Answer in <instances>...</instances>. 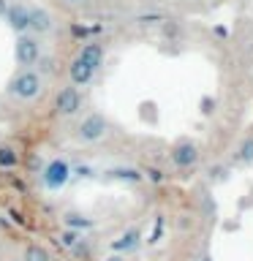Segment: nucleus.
Listing matches in <instances>:
<instances>
[{
	"label": "nucleus",
	"mask_w": 253,
	"mask_h": 261,
	"mask_svg": "<svg viewBox=\"0 0 253 261\" xmlns=\"http://www.w3.org/2000/svg\"><path fill=\"white\" fill-rule=\"evenodd\" d=\"M8 95L16 98L22 103H30V101H38L44 95V76L36 71V68H19L8 79Z\"/></svg>",
	"instance_id": "nucleus-1"
},
{
	"label": "nucleus",
	"mask_w": 253,
	"mask_h": 261,
	"mask_svg": "<svg viewBox=\"0 0 253 261\" xmlns=\"http://www.w3.org/2000/svg\"><path fill=\"white\" fill-rule=\"evenodd\" d=\"M109 136V120L101 112H90L79 120L77 125V139L82 144H98Z\"/></svg>",
	"instance_id": "nucleus-2"
},
{
	"label": "nucleus",
	"mask_w": 253,
	"mask_h": 261,
	"mask_svg": "<svg viewBox=\"0 0 253 261\" xmlns=\"http://www.w3.org/2000/svg\"><path fill=\"white\" fill-rule=\"evenodd\" d=\"M71 174H73V171H71L68 161H65V158H52L44 169H41V185H44V191L57 193V191H63V188L68 185Z\"/></svg>",
	"instance_id": "nucleus-3"
},
{
	"label": "nucleus",
	"mask_w": 253,
	"mask_h": 261,
	"mask_svg": "<svg viewBox=\"0 0 253 261\" xmlns=\"http://www.w3.org/2000/svg\"><path fill=\"white\" fill-rule=\"evenodd\" d=\"M44 55L41 52V38L33 36V33H19L14 44V63L19 68H33L38 63V57Z\"/></svg>",
	"instance_id": "nucleus-4"
},
{
	"label": "nucleus",
	"mask_w": 253,
	"mask_h": 261,
	"mask_svg": "<svg viewBox=\"0 0 253 261\" xmlns=\"http://www.w3.org/2000/svg\"><path fill=\"white\" fill-rule=\"evenodd\" d=\"M79 109H82V90L68 82V85L60 87V93L55 95V114L63 120H71L79 114Z\"/></svg>",
	"instance_id": "nucleus-5"
},
{
	"label": "nucleus",
	"mask_w": 253,
	"mask_h": 261,
	"mask_svg": "<svg viewBox=\"0 0 253 261\" xmlns=\"http://www.w3.org/2000/svg\"><path fill=\"white\" fill-rule=\"evenodd\" d=\"M201 147L193 142V139H180V142L171 147V163L177 169H193L199 163Z\"/></svg>",
	"instance_id": "nucleus-6"
},
{
	"label": "nucleus",
	"mask_w": 253,
	"mask_h": 261,
	"mask_svg": "<svg viewBox=\"0 0 253 261\" xmlns=\"http://www.w3.org/2000/svg\"><path fill=\"white\" fill-rule=\"evenodd\" d=\"M57 22H55V14L49 11L44 6H30V16H28V33L33 36H49V33H55Z\"/></svg>",
	"instance_id": "nucleus-7"
},
{
	"label": "nucleus",
	"mask_w": 253,
	"mask_h": 261,
	"mask_svg": "<svg viewBox=\"0 0 253 261\" xmlns=\"http://www.w3.org/2000/svg\"><path fill=\"white\" fill-rule=\"evenodd\" d=\"M28 16H30V6L16 0V3H8L3 19L8 22V28H11L16 36H19V33H28Z\"/></svg>",
	"instance_id": "nucleus-8"
},
{
	"label": "nucleus",
	"mask_w": 253,
	"mask_h": 261,
	"mask_svg": "<svg viewBox=\"0 0 253 261\" xmlns=\"http://www.w3.org/2000/svg\"><path fill=\"white\" fill-rule=\"evenodd\" d=\"M95 68L93 65H87L85 60H79V57H73V60L68 63V82L71 85H77V87H87L90 82L95 79Z\"/></svg>",
	"instance_id": "nucleus-9"
},
{
	"label": "nucleus",
	"mask_w": 253,
	"mask_h": 261,
	"mask_svg": "<svg viewBox=\"0 0 253 261\" xmlns=\"http://www.w3.org/2000/svg\"><path fill=\"white\" fill-rule=\"evenodd\" d=\"M63 223L65 228H73V231H87V228H95V218H90L79 210H68L63 215Z\"/></svg>",
	"instance_id": "nucleus-10"
},
{
	"label": "nucleus",
	"mask_w": 253,
	"mask_h": 261,
	"mask_svg": "<svg viewBox=\"0 0 253 261\" xmlns=\"http://www.w3.org/2000/svg\"><path fill=\"white\" fill-rule=\"evenodd\" d=\"M136 245H139V231L136 228H128L120 240L112 242V253H122V256H125L128 250H136Z\"/></svg>",
	"instance_id": "nucleus-11"
},
{
	"label": "nucleus",
	"mask_w": 253,
	"mask_h": 261,
	"mask_svg": "<svg viewBox=\"0 0 253 261\" xmlns=\"http://www.w3.org/2000/svg\"><path fill=\"white\" fill-rule=\"evenodd\" d=\"M19 261H52V256H49V250L44 248V245L30 242V245H24V250H22V258H19Z\"/></svg>",
	"instance_id": "nucleus-12"
},
{
	"label": "nucleus",
	"mask_w": 253,
	"mask_h": 261,
	"mask_svg": "<svg viewBox=\"0 0 253 261\" xmlns=\"http://www.w3.org/2000/svg\"><path fill=\"white\" fill-rule=\"evenodd\" d=\"M237 161L245 163V166H250V163H253V136H245L242 144L237 147Z\"/></svg>",
	"instance_id": "nucleus-13"
},
{
	"label": "nucleus",
	"mask_w": 253,
	"mask_h": 261,
	"mask_svg": "<svg viewBox=\"0 0 253 261\" xmlns=\"http://www.w3.org/2000/svg\"><path fill=\"white\" fill-rule=\"evenodd\" d=\"M16 163H19V155H16L14 147L0 144V169H14Z\"/></svg>",
	"instance_id": "nucleus-14"
},
{
	"label": "nucleus",
	"mask_w": 253,
	"mask_h": 261,
	"mask_svg": "<svg viewBox=\"0 0 253 261\" xmlns=\"http://www.w3.org/2000/svg\"><path fill=\"white\" fill-rule=\"evenodd\" d=\"M60 242L65 248H77L79 245V231H73V228H63L60 231Z\"/></svg>",
	"instance_id": "nucleus-15"
},
{
	"label": "nucleus",
	"mask_w": 253,
	"mask_h": 261,
	"mask_svg": "<svg viewBox=\"0 0 253 261\" xmlns=\"http://www.w3.org/2000/svg\"><path fill=\"white\" fill-rule=\"evenodd\" d=\"M112 177L114 179H131V182H139V179H142V174L134 169H112Z\"/></svg>",
	"instance_id": "nucleus-16"
},
{
	"label": "nucleus",
	"mask_w": 253,
	"mask_h": 261,
	"mask_svg": "<svg viewBox=\"0 0 253 261\" xmlns=\"http://www.w3.org/2000/svg\"><path fill=\"white\" fill-rule=\"evenodd\" d=\"M161 234H163V215H158V220H155V228H153L150 242H158V240H161Z\"/></svg>",
	"instance_id": "nucleus-17"
},
{
	"label": "nucleus",
	"mask_w": 253,
	"mask_h": 261,
	"mask_svg": "<svg viewBox=\"0 0 253 261\" xmlns=\"http://www.w3.org/2000/svg\"><path fill=\"white\" fill-rule=\"evenodd\" d=\"M201 112H204V114H212V112H215V98L204 95V98H201Z\"/></svg>",
	"instance_id": "nucleus-18"
},
{
	"label": "nucleus",
	"mask_w": 253,
	"mask_h": 261,
	"mask_svg": "<svg viewBox=\"0 0 253 261\" xmlns=\"http://www.w3.org/2000/svg\"><path fill=\"white\" fill-rule=\"evenodd\" d=\"M212 33H215L218 38H226V36H229V30L223 28V24H215V28H212Z\"/></svg>",
	"instance_id": "nucleus-19"
},
{
	"label": "nucleus",
	"mask_w": 253,
	"mask_h": 261,
	"mask_svg": "<svg viewBox=\"0 0 253 261\" xmlns=\"http://www.w3.org/2000/svg\"><path fill=\"white\" fill-rule=\"evenodd\" d=\"M104 261H128V258L122 256V253H109V256H106Z\"/></svg>",
	"instance_id": "nucleus-20"
},
{
	"label": "nucleus",
	"mask_w": 253,
	"mask_h": 261,
	"mask_svg": "<svg viewBox=\"0 0 253 261\" xmlns=\"http://www.w3.org/2000/svg\"><path fill=\"white\" fill-rule=\"evenodd\" d=\"M63 3H65V6H85L87 0H63Z\"/></svg>",
	"instance_id": "nucleus-21"
},
{
	"label": "nucleus",
	"mask_w": 253,
	"mask_h": 261,
	"mask_svg": "<svg viewBox=\"0 0 253 261\" xmlns=\"http://www.w3.org/2000/svg\"><path fill=\"white\" fill-rule=\"evenodd\" d=\"M6 8H8V0H0V16L6 14Z\"/></svg>",
	"instance_id": "nucleus-22"
},
{
	"label": "nucleus",
	"mask_w": 253,
	"mask_h": 261,
	"mask_svg": "<svg viewBox=\"0 0 253 261\" xmlns=\"http://www.w3.org/2000/svg\"><path fill=\"white\" fill-rule=\"evenodd\" d=\"M199 261H210V258H207V256H204V258H199Z\"/></svg>",
	"instance_id": "nucleus-23"
},
{
	"label": "nucleus",
	"mask_w": 253,
	"mask_h": 261,
	"mask_svg": "<svg viewBox=\"0 0 253 261\" xmlns=\"http://www.w3.org/2000/svg\"><path fill=\"white\" fill-rule=\"evenodd\" d=\"M8 261H16V258H8Z\"/></svg>",
	"instance_id": "nucleus-24"
}]
</instances>
